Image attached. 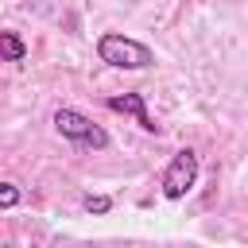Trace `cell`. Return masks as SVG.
I'll list each match as a JSON object with an SVG mask.
<instances>
[{"label":"cell","instance_id":"3","mask_svg":"<svg viewBox=\"0 0 248 248\" xmlns=\"http://www.w3.org/2000/svg\"><path fill=\"white\" fill-rule=\"evenodd\" d=\"M198 182V155L190 151V147H182L174 159H170V167H167V174H163V194L170 198V202H178V198H186V190Z\"/></svg>","mask_w":248,"mask_h":248},{"label":"cell","instance_id":"4","mask_svg":"<svg viewBox=\"0 0 248 248\" xmlns=\"http://www.w3.org/2000/svg\"><path fill=\"white\" fill-rule=\"evenodd\" d=\"M112 112H124V116H136V124L143 132H159V124L147 116V105H143V93H124V97H108L105 101Z\"/></svg>","mask_w":248,"mask_h":248},{"label":"cell","instance_id":"1","mask_svg":"<svg viewBox=\"0 0 248 248\" xmlns=\"http://www.w3.org/2000/svg\"><path fill=\"white\" fill-rule=\"evenodd\" d=\"M97 54H101V62H108L116 70H147L155 62L151 46H143V43H136L128 35H101L97 39Z\"/></svg>","mask_w":248,"mask_h":248},{"label":"cell","instance_id":"2","mask_svg":"<svg viewBox=\"0 0 248 248\" xmlns=\"http://www.w3.org/2000/svg\"><path fill=\"white\" fill-rule=\"evenodd\" d=\"M54 128H58V136H66V140H74V143H81V147H108V132L101 128V124H93L89 116H81L78 108H58L54 112Z\"/></svg>","mask_w":248,"mask_h":248},{"label":"cell","instance_id":"6","mask_svg":"<svg viewBox=\"0 0 248 248\" xmlns=\"http://www.w3.org/2000/svg\"><path fill=\"white\" fill-rule=\"evenodd\" d=\"M85 209H89V213H108V209H112V198H105V194H89V198H85Z\"/></svg>","mask_w":248,"mask_h":248},{"label":"cell","instance_id":"7","mask_svg":"<svg viewBox=\"0 0 248 248\" xmlns=\"http://www.w3.org/2000/svg\"><path fill=\"white\" fill-rule=\"evenodd\" d=\"M16 202H19V190H16V186H8V182H4V186H0V205H4V209H12V205H16Z\"/></svg>","mask_w":248,"mask_h":248},{"label":"cell","instance_id":"5","mask_svg":"<svg viewBox=\"0 0 248 248\" xmlns=\"http://www.w3.org/2000/svg\"><path fill=\"white\" fill-rule=\"evenodd\" d=\"M0 54H4V62H23L27 46H23V39L16 31H0Z\"/></svg>","mask_w":248,"mask_h":248}]
</instances>
